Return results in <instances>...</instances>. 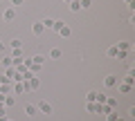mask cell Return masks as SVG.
I'll list each match as a JSON object with an SVG mask.
<instances>
[{
  "mask_svg": "<svg viewBox=\"0 0 135 121\" xmlns=\"http://www.w3.org/2000/svg\"><path fill=\"white\" fill-rule=\"evenodd\" d=\"M2 103H5V108H11V106L16 103V99H14V97H5V101H2Z\"/></svg>",
  "mask_w": 135,
  "mask_h": 121,
  "instance_id": "obj_21",
  "label": "cell"
},
{
  "mask_svg": "<svg viewBox=\"0 0 135 121\" xmlns=\"http://www.w3.org/2000/svg\"><path fill=\"white\" fill-rule=\"evenodd\" d=\"M63 2H70V0H63Z\"/></svg>",
  "mask_w": 135,
  "mask_h": 121,
  "instance_id": "obj_34",
  "label": "cell"
},
{
  "mask_svg": "<svg viewBox=\"0 0 135 121\" xmlns=\"http://www.w3.org/2000/svg\"><path fill=\"white\" fill-rule=\"evenodd\" d=\"M32 31H34V36H43L45 27L41 25V20H38V23H34V25H32Z\"/></svg>",
  "mask_w": 135,
  "mask_h": 121,
  "instance_id": "obj_8",
  "label": "cell"
},
{
  "mask_svg": "<svg viewBox=\"0 0 135 121\" xmlns=\"http://www.w3.org/2000/svg\"><path fill=\"white\" fill-rule=\"evenodd\" d=\"M70 9H72V11H79V9H81L79 0H70Z\"/></svg>",
  "mask_w": 135,
  "mask_h": 121,
  "instance_id": "obj_23",
  "label": "cell"
},
{
  "mask_svg": "<svg viewBox=\"0 0 135 121\" xmlns=\"http://www.w3.org/2000/svg\"><path fill=\"white\" fill-rule=\"evenodd\" d=\"M14 92H16V94H25V92H29L27 83H25V81H16V85H14Z\"/></svg>",
  "mask_w": 135,
  "mask_h": 121,
  "instance_id": "obj_1",
  "label": "cell"
},
{
  "mask_svg": "<svg viewBox=\"0 0 135 121\" xmlns=\"http://www.w3.org/2000/svg\"><path fill=\"white\" fill-rule=\"evenodd\" d=\"M2 67H11V56H5V58H2Z\"/></svg>",
  "mask_w": 135,
  "mask_h": 121,
  "instance_id": "obj_24",
  "label": "cell"
},
{
  "mask_svg": "<svg viewBox=\"0 0 135 121\" xmlns=\"http://www.w3.org/2000/svg\"><path fill=\"white\" fill-rule=\"evenodd\" d=\"M5 49H7V45H5V43H0V52H5Z\"/></svg>",
  "mask_w": 135,
  "mask_h": 121,
  "instance_id": "obj_33",
  "label": "cell"
},
{
  "mask_svg": "<svg viewBox=\"0 0 135 121\" xmlns=\"http://www.w3.org/2000/svg\"><path fill=\"white\" fill-rule=\"evenodd\" d=\"M9 85H11V83H9ZM9 85H0V94H7V92H9Z\"/></svg>",
  "mask_w": 135,
  "mask_h": 121,
  "instance_id": "obj_30",
  "label": "cell"
},
{
  "mask_svg": "<svg viewBox=\"0 0 135 121\" xmlns=\"http://www.w3.org/2000/svg\"><path fill=\"white\" fill-rule=\"evenodd\" d=\"M124 2L128 5V9H135V2H133V0H124Z\"/></svg>",
  "mask_w": 135,
  "mask_h": 121,
  "instance_id": "obj_31",
  "label": "cell"
},
{
  "mask_svg": "<svg viewBox=\"0 0 135 121\" xmlns=\"http://www.w3.org/2000/svg\"><path fill=\"white\" fill-rule=\"evenodd\" d=\"M11 5H14V7H20V5H23V0H11Z\"/></svg>",
  "mask_w": 135,
  "mask_h": 121,
  "instance_id": "obj_32",
  "label": "cell"
},
{
  "mask_svg": "<svg viewBox=\"0 0 135 121\" xmlns=\"http://www.w3.org/2000/svg\"><path fill=\"white\" fill-rule=\"evenodd\" d=\"M106 54H108L110 58H115V56H117V47H115V45H110V47L106 49Z\"/></svg>",
  "mask_w": 135,
  "mask_h": 121,
  "instance_id": "obj_20",
  "label": "cell"
},
{
  "mask_svg": "<svg viewBox=\"0 0 135 121\" xmlns=\"http://www.w3.org/2000/svg\"><path fill=\"white\" fill-rule=\"evenodd\" d=\"M63 25H65V23H61V20H54V27H52V29H54V31H59Z\"/></svg>",
  "mask_w": 135,
  "mask_h": 121,
  "instance_id": "obj_27",
  "label": "cell"
},
{
  "mask_svg": "<svg viewBox=\"0 0 135 121\" xmlns=\"http://www.w3.org/2000/svg\"><path fill=\"white\" fill-rule=\"evenodd\" d=\"M41 67H43V65H36V63H32V65H29V72H32V74H38V72H41Z\"/></svg>",
  "mask_w": 135,
  "mask_h": 121,
  "instance_id": "obj_22",
  "label": "cell"
},
{
  "mask_svg": "<svg viewBox=\"0 0 135 121\" xmlns=\"http://www.w3.org/2000/svg\"><path fill=\"white\" fill-rule=\"evenodd\" d=\"M115 47L119 49V52H133V45H131V43H126V40H119V43H117Z\"/></svg>",
  "mask_w": 135,
  "mask_h": 121,
  "instance_id": "obj_7",
  "label": "cell"
},
{
  "mask_svg": "<svg viewBox=\"0 0 135 121\" xmlns=\"http://www.w3.org/2000/svg\"><path fill=\"white\" fill-rule=\"evenodd\" d=\"M25 83H27L29 90H38V87H41V78H38V76H32L29 81H25Z\"/></svg>",
  "mask_w": 135,
  "mask_h": 121,
  "instance_id": "obj_4",
  "label": "cell"
},
{
  "mask_svg": "<svg viewBox=\"0 0 135 121\" xmlns=\"http://www.w3.org/2000/svg\"><path fill=\"white\" fill-rule=\"evenodd\" d=\"M79 5H81V9H88L90 7V0H79Z\"/></svg>",
  "mask_w": 135,
  "mask_h": 121,
  "instance_id": "obj_28",
  "label": "cell"
},
{
  "mask_svg": "<svg viewBox=\"0 0 135 121\" xmlns=\"http://www.w3.org/2000/svg\"><path fill=\"white\" fill-rule=\"evenodd\" d=\"M14 18H16V9H14V7H9V9L2 11V20H5V23H11Z\"/></svg>",
  "mask_w": 135,
  "mask_h": 121,
  "instance_id": "obj_2",
  "label": "cell"
},
{
  "mask_svg": "<svg viewBox=\"0 0 135 121\" xmlns=\"http://www.w3.org/2000/svg\"><path fill=\"white\" fill-rule=\"evenodd\" d=\"M32 63H36V65H45V56H43V54H36V56H32Z\"/></svg>",
  "mask_w": 135,
  "mask_h": 121,
  "instance_id": "obj_14",
  "label": "cell"
},
{
  "mask_svg": "<svg viewBox=\"0 0 135 121\" xmlns=\"http://www.w3.org/2000/svg\"><path fill=\"white\" fill-rule=\"evenodd\" d=\"M36 108H38V112H43V114H52V106H50L47 101H38Z\"/></svg>",
  "mask_w": 135,
  "mask_h": 121,
  "instance_id": "obj_3",
  "label": "cell"
},
{
  "mask_svg": "<svg viewBox=\"0 0 135 121\" xmlns=\"http://www.w3.org/2000/svg\"><path fill=\"white\" fill-rule=\"evenodd\" d=\"M133 81H135V78H133V74H126V78H124V83H128V85H133Z\"/></svg>",
  "mask_w": 135,
  "mask_h": 121,
  "instance_id": "obj_29",
  "label": "cell"
},
{
  "mask_svg": "<svg viewBox=\"0 0 135 121\" xmlns=\"http://www.w3.org/2000/svg\"><path fill=\"white\" fill-rule=\"evenodd\" d=\"M106 121H124L122 117H117V110H113L110 114H106Z\"/></svg>",
  "mask_w": 135,
  "mask_h": 121,
  "instance_id": "obj_17",
  "label": "cell"
},
{
  "mask_svg": "<svg viewBox=\"0 0 135 121\" xmlns=\"http://www.w3.org/2000/svg\"><path fill=\"white\" fill-rule=\"evenodd\" d=\"M61 56H63V54H61V49H59V47L50 49V58H52V61H56V58H61Z\"/></svg>",
  "mask_w": 135,
  "mask_h": 121,
  "instance_id": "obj_11",
  "label": "cell"
},
{
  "mask_svg": "<svg viewBox=\"0 0 135 121\" xmlns=\"http://www.w3.org/2000/svg\"><path fill=\"white\" fill-rule=\"evenodd\" d=\"M9 47H11V49H18V47H23V40H20V38H14V40L9 43Z\"/></svg>",
  "mask_w": 135,
  "mask_h": 121,
  "instance_id": "obj_18",
  "label": "cell"
},
{
  "mask_svg": "<svg viewBox=\"0 0 135 121\" xmlns=\"http://www.w3.org/2000/svg\"><path fill=\"white\" fill-rule=\"evenodd\" d=\"M2 76H7V78L11 81V78L16 76V67H5V74H2Z\"/></svg>",
  "mask_w": 135,
  "mask_h": 121,
  "instance_id": "obj_16",
  "label": "cell"
},
{
  "mask_svg": "<svg viewBox=\"0 0 135 121\" xmlns=\"http://www.w3.org/2000/svg\"><path fill=\"white\" fill-rule=\"evenodd\" d=\"M41 25H43L45 29H52L54 27V18H43V20H41Z\"/></svg>",
  "mask_w": 135,
  "mask_h": 121,
  "instance_id": "obj_15",
  "label": "cell"
},
{
  "mask_svg": "<svg viewBox=\"0 0 135 121\" xmlns=\"http://www.w3.org/2000/svg\"><path fill=\"white\" fill-rule=\"evenodd\" d=\"M117 87H119L122 94H128L131 90H133V85H128V83H117Z\"/></svg>",
  "mask_w": 135,
  "mask_h": 121,
  "instance_id": "obj_10",
  "label": "cell"
},
{
  "mask_svg": "<svg viewBox=\"0 0 135 121\" xmlns=\"http://www.w3.org/2000/svg\"><path fill=\"white\" fill-rule=\"evenodd\" d=\"M97 94H99V92H95V90H90V92L86 94V101H88V103H97Z\"/></svg>",
  "mask_w": 135,
  "mask_h": 121,
  "instance_id": "obj_12",
  "label": "cell"
},
{
  "mask_svg": "<svg viewBox=\"0 0 135 121\" xmlns=\"http://www.w3.org/2000/svg\"><path fill=\"white\" fill-rule=\"evenodd\" d=\"M9 56H11V58H23V49H20V47H18V49H11Z\"/></svg>",
  "mask_w": 135,
  "mask_h": 121,
  "instance_id": "obj_19",
  "label": "cell"
},
{
  "mask_svg": "<svg viewBox=\"0 0 135 121\" xmlns=\"http://www.w3.org/2000/svg\"><path fill=\"white\" fill-rule=\"evenodd\" d=\"M25 114L27 117H36L38 114V108L34 106V103H27V106H25Z\"/></svg>",
  "mask_w": 135,
  "mask_h": 121,
  "instance_id": "obj_6",
  "label": "cell"
},
{
  "mask_svg": "<svg viewBox=\"0 0 135 121\" xmlns=\"http://www.w3.org/2000/svg\"><path fill=\"white\" fill-rule=\"evenodd\" d=\"M126 56H128V52H119V49H117V56H115V58H117V61H124V58H126Z\"/></svg>",
  "mask_w": 135,
  "mask_h": 121,
  "instance_id": "obj_25",
  "label": "cell"
},
{
  "mask_svg": "<svg viewBox=\"0 0 135 121\" xmlns=\"http://www.w3.org/2000/svg\"><path fill=\"white\" fill-rule=\"evenodd\" d=\"M117 83H119V78H117V76H113V74H108V76L104 78V85H106V87H115Z\"/></svg>",
  "mask_w": 135,
  "mask_h": 121,
  "instance_id": "obj_5",
  "label": "cell"
},
{
  "mask_svg": "<svg viewBox=\"0 0 135 121\" xmlns=\"http://www.w3.org/2000/svg\"><path fill=\"white\" fill-rule=\"evenodd\" d=\"M86 110L88 112H97V103H86Z\"/></svg>",
  "mask_w": 135,
  "mask_h": 121,
  "instance_id": "obj_26",
  "label": "cell"
},
{
  "mask_svg": "<svg viewBox=\"0 0 135 121\" xmlns=\"http://www.w3.org/2000/svg\"><path fill=\"white\" fill-rule=\"evenodd\" d=\"M70 34H72V29L68 27V25H63V27L59 29V36H63V38H68V36H70Z\"/></svg>",
  "mask_w": 135,
  "mask_h": 121,
  "instance_id": "obj_13",
  "label": "cell"
},
{
  "mask_svg": "<svg viewBox=\"0 0 135 121\" xmlns=\"http://www.w3.org/2000/svg\"><path fill=\"white\" fill-rule=\"evenodd\" d=\"M97 112H99V114H110L113 108H108L106 103H97Z\"/></svg>",
  "mask_w": 135,
  "mask_h": 121,
  "instance_id": "obj_9",
  "label": "cell"
}]
</instances>
